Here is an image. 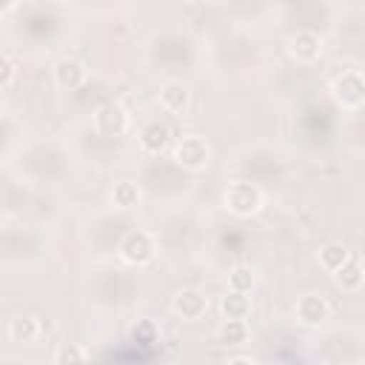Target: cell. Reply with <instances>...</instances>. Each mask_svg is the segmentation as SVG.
Returning <instances> with one entry per match:
<instances>
[{
  "label": "cell",
  "mask_w": 365,
  "mask_h": 365,
  "mask_svg": "<svg viewBox=\"0 0 365 365\" xmlns=\"http://www.w3.org/2000/svg\"><path fill=\"white\" fill-rule=\"evenodd\" d=\"M11 80H14V63H11L9 54L0 51V88L11 86Z\"/></svg>",
  "instance_id": "21"
},
{
  "label": "cell",
  "mask_w": 365,
  "mask_h": 365,
  "mask_svg": "<svg viewBox=\"0 0 365 365\" xmlns=\"http://www.w3.org/2000/svg\"><path fill=\"white\" fill-rule=\"evenodd\" d=\"M128 123H131V120H128L125 106H120V103H114V100L97 106V111L91 114V125H94V131H97L100 137H120V134L128 131Z\"/></svg>",
  "instance_id": "5"
},
{
  "label": "cell",
  "mask_w": 365,
  "mask_h": 365,
  "mask_svg": "<svg viewBox=\"0 0 365 365\" xmlns=\"http://www.w3.org/2000/svg\"><path fill=\"white\" fill-rule=\"evenodd\" d=\"M40 336V322L31 314H17L14 319H9V339L11 342H34Z\"/></svg>",
  "instance_id": "15"
},
{
  "label": "cell",
  "mask_w": 365,
  "mask_h": 365,
  "mask_svg": "<svg viewBox=\"0 0 365 365\" xmlns=\"http://www.w3.org/2000/svg\"><path fill=\"white\" fill-rule=\"evenodd\" d=\"M117 254L125 265H134V268H143L154 259L157 254V242H154V234L145 231V228H131L123 234L120 245H117Z\"/></svg>",
  "instance_id": "1"
},
{
  "label": "cell",
  "mask_w": 365,
  "mask_h": 365,
  "mask_svg": "<svg viewBox=\"0 0 365 365\" xmlns=\"http://www.w3.org/2000/svg\"><path fill=\"white\" fill-rule=\"evenodd\" d=\"M294 317H297V322L305 325V328H322V325L331 319V305H328V299H325L322 294L308 291V294L297 297V302H294Z\"/></svg>",
  "instance_id": "6"
},
{
  "label": "cell",
  "mask_w": 365,
  "mask_h": 365,
  "mask_svg": "<svg viewBox=\"0 0 365 365\" xmlns=\"http://www.w3.org/2000/svg\"><path fill=\"white\" fill-rule=\"evenodd\" d=\"M359 365H362V362H359Z\"/></svg>",
  "instance_id": "23"
},
{
  "label": "cell",
  "mask_w": 365,
  "mask_h": 365,
  "mask_svg": "<svg viewBox=\"0 0 365 365\" xmlns=\"http://www.w3.org/2000/svg\"><path fill=\"white\" fill-rule=\"evenodd\" d=\"M171 157H174V163H177L180 168H185V171H202V168L211 163V145H208V140L200 137V134H185V137L177 140Z\"/></svg>",
  "instance_id": "4"
},
{
  "label": "cell",
  "mask_w": 365,
  "mask_h": 365,
  "mask_svg": "<svg viewBox=\"0 0 365 365\" xmlns=\"http://www.w3.org/2000/svg\"><path fill=\"white\" fill-rule=\"evenodd\" d=\"M217 339L225 348H237L248 342V322L245 319H222L217 328Z\"/></svg>",
  "instance_id": "16"
},
{
  "label": "cell",
  "mask_w": 365,
  "mask_h": 365,
  "mask_svg": "<svg viewBox=\"0 0 365 365\" xmlns=\"http://www.w3.org/2000/svg\"><path fill=\"white\" fill-rule=\"evenodd\" d=\"M348 259H351V251H348L345 242H325V245L317 251V262H319V268H325L328 274L339 271Z\"/></svg>",
  "instance_id": "13"
},
{
  "label": "cell",
  "mask_w": 365,
  "mask_h": 365,
  "mask_svg": "<svg viewBox=\"0 0 365 365\" xmlns=\"http://www.w3.org/2000/svg\"><path fill=\"white\" fill-rule=\"evenodd\" d=\"M222 205L225 211H231L234 217H254L262 208V191L254 182L245 180H234L225 185L222 191Z\"/></svg>",
  "instance_id": "2"
},
{
  "label": "cell",
  "mask_w": 365,
  "mask_h": 365,
  "mask_svg": "<svg viewBox=\"0 0 365 365\" xmlns=\"http://www.w3.org/2000/svg\"><path fill=\"white\" fill-rule=\"evenodd\" d=\"M131 339L140 342L143 348H151L157 339H160V328L154 319H137L134 328H131Z\"/></svg>",
  "instance_id": "20"
},
{
  "label": "cell",
  "mask_w": 365,
  "mask_h": 365,
  "mask_svg": "<svg viewBox=\"0 0 365 365\" xmlns=\"http://www.w3.org/2000/svg\"><path fill=\"white\" fill-rule=\"evenodd\" d=\"M225 365H257V359H251V356H245V354H237V356H231Z\"/></svg>",
  "instance_id": "22"
},
{
  "label": "cell",
  "mask_w": 365,
  "mask_h": 365,
  "mask_svg": "<svg viewBox=\"0 0 365 365\" xmlns=\"http://www.w3.org/2000/svg\"><path fill=\"white\" fill-rule=\"evenodd\" d=\"M140 200H143V191H140V185H137L134 180H120V182H114V188H111V202H114L117 208H123V211L137 208Z\"/></svg>",
  "instance_id": "17"
},
{
  "label": "cell",
  "mask_w": 365,
  "mask_h": 365,
  "mask_svg": "<svg viewBox=\"0 0 365 365\" xmlns=\"http://www.w3.org/2000/svg\"><path fill=\"white\" fill-rule=\"evenodd\" d=\"M191 103V91L182 80H165L160 86V106L168 111V114H182Z\"/></svg>",
  "instance_id": "11"
},
{
  "label": "cell",
  "mask_w": 365,
  "mask_h": 365,
  "mask_svg": "<svg viewBox=\"0 0 365 365\" xmlns=\"http://www.w3.org/2000/svg\"><path fill=\"white\" fill-rule=\"evenodd\" d=\"M86 77H88V68H86L80 60H74V57H63V60L54 63V83H57V88H63V91L80 88V86L86 83Z\"/></svg>",
  "instance_id": "10"
},
{
  "label": "cell",
  "mask_w": 365,
  "mask_h": 365,
  "mask_svg": "<svg viewBox=\"0 0 365 365\" xmlns=\"http://www.w3.org/2000/svg\"><path fill=\"white\" fill-rule=\"evenodd\" d=\"M137 143H140V148L145 151V154H163L165 148H168V143H171V128L163 123V120H148V123H143L140 125V131H137Z\"/></svg>",
  "instance_id": "9"
},
{
  "label": "cell",
  "mask_w": 365,
  "mask_h": 365,
  "mask_svg": "<svg viewBox=\"0 0 365 365\" xmlns=\"http://www.w3.org/2000/svg\"><path fill=\"white\" fill-rule=\"evenodd\" d=\"M54 365H88V354L77 342H63L54 351Z\"/></svg>",
  "instance_id": "19"
},
{
  "label": "cell",
  "mask_w": 365,
  "mask_h": 365,
  "mask_svg": "<svg viewBox=\"0 0 365 365\" xmlns=\"http://www.w3.org/2000/svg\"><path fill=\"white\" fill-rule=\"evenodd\" d=\"M220 317L222 319H248L251 317V297L237 294V291H225L220 297Z\"/></svg>",
  "instance_id": "12"
},
{
  "label": "cell",
  "mask_w": 365,
  "mask_h": 365,
  "mask_svg": "<svg viewBox=\"0 0 365 365\" xmlns=\"http://www.w3.org/2000/svg\"><path fill=\"white\" fill-rule=\"evenodd\" d=\"M171 311L180 317V319H200L205 317L208 311V297L200 291V288H180L174 297H171Z\"/></svg>",
  "instance_id": "8"
},
{
  "label": "cell",
  "mask_w": 365,
  "mask_h": 365,
  "mask_svg": "<svg viewBox=\"0 0 365 365\" xmlns=\"http://www.w3.org/2000/svg\"><path fill=\"white\" fill-rule=\"evenodd\" d=\"M257 282V271L251 265H234L228 271V291H237V294H251Z\"/></svg>",
  "instance_id": "18"
},
{
  "label": "cell",
  "mask_w": 365,
  "mask_h": 365,
  "mask_svg": "<svg viewBox=\"0 0 365 365\" xmlns=\"http://www.w3.org/2000/svg\"><path fill=\"white\" fill-rule=\"evenodd\" d=\"M285 46L297 63H317L322 57V37L314 29H297Z\"/></svg>",
  "instance_id": "7"
},
{
  "label": "cell",
  "mask_w": 365,
  "mask_h": 365,
  "mask_svg": "<svg viewBox=\"0 0 365 365\" xmlns=\"http://www.w3.org/2000/svg\"><path fill=\"white\" fill-rule=\"evenodd\" d=\"M331 97L345 111H359L365 103V80L356 68H348L331 80Z\"/></svg>",
  "instance_id": "3"
},
{
  "label": "cell",
  "mask_w": 365,
  "mask_h": 365,
  "mask_svg": "<svg viewBox=\"0 0 365 365\" xmlns=\"http://www.w3.org/2000/svg\"><path fill=\"white\" fill-rule=\"evenodd\" d=\"M334 282L342 288V291H348V294H356L359 288H362V282H365V271H362V262L356 259V257H351L339 271H334Z\"/></svg>",
  "instance_id": "14"
}]
</instances>
